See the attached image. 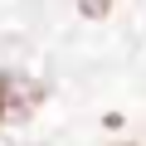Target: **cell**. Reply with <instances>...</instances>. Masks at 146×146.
I'll list each match as a JSON object with an SVG mask.
<instances>
[{
    "label": "cell",
    "instance_id": "cell-1",
    "mask_svg": "<svg viewBox=\"0 0 146 146\" xmlns=\"http://www.w3.org/2000/svg\"><path fill=\"white\" fill-rule=\"evenodd\" d=\"M78 5H83V15H93V20H98V15H107L112 0H78Z\"/></svg>",
    "mask_w": 146,
    "mask_h": 146
},
{
    "label": "cell",
    "instance_id": "cell-2",
    "mask_svg": "<svg viewBox=\"0 0 146 146\" xmlns=\"http://www.w3.org/2000/svg\"><path fill=\"white\" fill-rule=\"evenodd\" d=\"M0 107H5V102H0Z\"/></svg>",
    "mask_w": 146,
    "mask_h": 146
}]
</instances>
